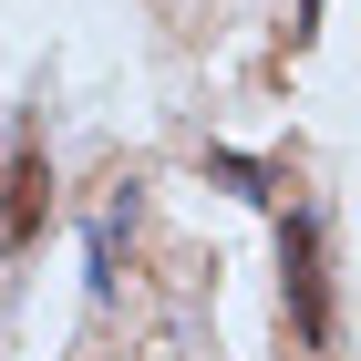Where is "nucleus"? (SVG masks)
I'll return each mask as SVG.
<instances>
[{"label":"nucleus","instance_id":"obj_1","mask_svg":"<svg viewBox=\"0 0 361 361\" xmlns=\"http://www.w3.org/2000/svg\"><path fill=\"white\" fill-rule=\"evenodd\" d=\"M42 217H52V155L11 145V166H0V248H31Z\"/></svg>","mask_w":361,"mask_h":361},{"label":"nucleus","instance_id":"obj_2","mask_svg":"<svg viewBox=\"0 0 361 361\" xmlns=\"http://www.w3.org/2000/svg\"><path fill=\"white\" fill-rule=\"evenodd\" d=\"M279 269H289V320H300V341H331V310H320V227H310V207L279 217Z\"/></svg>","mask_w":361,"mask_h":361}]
</instances>
